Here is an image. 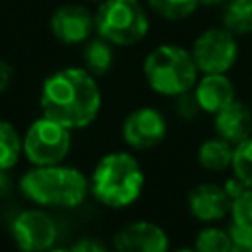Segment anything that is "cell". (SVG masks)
Returning <instances> with one entry per match:
<instances>
[{"mask_svg": "<svg viewBox=\"0 0 252 252\" xmlns=\"http://www.w3.org/2000/svg\"><path fill=\"white\" fill-rule=\"evenodd\" d=\"M102 104L96 77L85 67H63L47 75L39 91L41 114L69 130L87 128Z\"/></svg>", "mask_w": 252, "mask_h": 252, "instance_id": "6da1fadb", "label": "cell"}, {"mask_svg": "<svg viewBox=\"0 0 252 252\" xmlns=\"http://www.w3.org/2000/svg\"><path fill=\"white\" fill-rule=\"evenodd\" d=\"M20 189L26 199L39 207L73 209L85 201L91 187L79 169L55 163L28 169L20 179Z\"/></svg>", "mask_w": 252, "mask_h": 252, "instance_id": "7a4b0ae2", "label": "cell"}, {"mask_svg": "<svg viewBox=\"0 0 252 252\" xmlns=\"http://www.w3.org/2000/svg\"><path fill=\"white\" fill-rule=\"evenodd\" d=\"M89 187L98 203L108 209L132 205L144 189V171L128 152H110L98 159Z\"/></svg>", "mask_w": 252, "mask_h": 252, "instance_id": "3957f363", "label": "cell"}, {"mask_svg": "<svg viewBox=\"0 0 252 252\" xmlns=\"http://www.w3.org/2000/svg\"><path fill=\"white\" fill-rule=\"evenodd\" d=\"M142 73L154 93L171 98L193 91L199 79V69L191 51L177 43L156 45L144 57Z\"/></svg>", "mask_w": 252, "mask_h": 252, "instance_id": "277c9868", "label": "cell"}, {"mask_svg": "<svg viewBox=\"0 0 252 252\" xmlns=\"http://www.w3.org/2000/svg\"><path fill=\"white\" fill-rule=\"evenodd\" d=\"M96 35L114 47L140 43L150 32V14L140 0H102L94 10Z\"/></svg>", "mask_w": 252, "mask_h": 252, "instance_id": "5b68a950", "label": "cell"}, {"mask_svg": "<svg viewBox=\"0 0 252 252\" xmlns=\"http://www.w3.org/2000/svg\"><path fill=\"white\" fill-rule=\"evenodd\" d=\"M71 150V130L41 114L24 136V156L33 165L61 163Z\"/></svg>", "mask_w": 252, "mask_h": 252, "instance_id": "8992f818", "label": "cell"}, {"mask_svg": "<svg viewBox=\"0 0 252 252\" xmlns=\"http://www.w3.org/2000/svg\"><path fill=\"white\" fill-rule=\"evenodd\" d=\"M199 73H228L238 59V39L226 28H207L191 43Z\"/></svg>", "mask_w": 252, "mask_h": 252, "instance_id": "52a82bcc", "label": "cell"}, {"mask_svg": "<svg viewBox=\"0 0 252 252\" xmlns=\"http://www.w3.org/2000/svg\"><path fill=\"white\" fill-rule=\"evenodd\" d=\"M49 32L63 45H83L91 39L94 30V12L81 2L59 4L49 16Z\"/></svg>", "mask_w": 252, "mask_h": 252, "instance_id": "ba28073f", "label": "cell"}, {"mask_svg": "<svg viewBox=\"0 0 252 252\" xmlns=\"http://www.w3.org/2000/svg\"><path fill=\"white\" fill-rule=\"evenodd\" d=\"M12 238L22 252H45L57 238L55 220L41 209H26L12 220Z\"/></svg>", "mask_w": 252, "mask_h": 252, "instance_id": "9c48e42d", "label": "cell"}, {"mask_svg": "<svg viewBox=\"0 0 252 252\" xmlns=\"http://www.w3.org/2000/svg\"><path fill=\"white\" fill-rule=\"evenodd\" d=\"M165 134L167 120L154 106L134 108L122 122V138L134 150H150L161 144Z\"/></svg>", "mask_w": 252, "mask_h": 252, "instance_id": "30bf717a", "label": "cell"}, {"mask_svg": "<svg viewBox=\"0 0 252 252\" xmlns=\"http://www.w3.org/2000/svg\"><path fill=\"white\" fill-rule=\"evenodd\" d=\"M116 252H167L169 240L161 226L150 220H136L114 234Z\"/></svg>", "mask_w": 252, "mask_h": 252, "instance_id": "8fae6325", "label": "cell"}, {"mask_svg": "<svg viewBox=\"0 0 252 252\" xmlns=\"http://www.w3.org/2000/svg\"><path fill=\"white\" fill-rule=\"evenodd\" d=\"M187 207L193 219L201 222L220 220L230 213L232 199L224 191V187L217 183H201L191 189L187 197Z\"/></svg>", "mask_w": 252, "mask_h": 252, "instance_id": "7c38bea8", "label": "cell"}, {"mask_svg": "<svg viewBox=\"0 0 252 252\" xmlns=\"http://www.w3.org/2000/svg\"><path fill=\"white\" fill-rule=\"evenodd\" d=\"M193 94L201 106V112L217 114L226 104L236 100L234 83L226 73H201L193 87Z\"/></svg>", "mask_w": 252, "mask_h": 252, "instance_id": "4fadbf2b", "label": "cell"}, {"mask_svg": "<svg viewBox=\"0 0 252 252\" xmlns=\"http://www.w3.org/2000/svg\"><path fill=\"white\" fill-rule=\"evenodd\" d=\"M215 130L217 136H220L228 144H240L242 140L252 136V110L244 102L232 100L215 114Z\"/></svg>", "mask_w": 252, "mask_h": 252, "instance_id": "5bb4252c", "label": "cell"}, {"mask_svg": "<svg viewBox=\"0 0 252 252\" xmlns=\"http://www.w3.org/2000/svg\"><path fill=\"white\" fill-rule=\"evenodd\" d=\"M81 61L89 73H93L94 77H102L114 65V45L94 33L81 45Z\"/></svg>", "mask_w": 252, "mask_h": 252, "instance_id": "9a60e30c", "label": "cell"}, {"mask_svg": "<svg viewBox=\"0 0 252 252\" xmlns=\"http://www.w3.org/2000/svg\"><path fill=\"white\" fill-rule=\"evenodd\" d=\"M232 156H234V146L222 140L220 136L205 140L197 150V159L201 167L209 171H224L226 167L232 165Z\"/></svg>", "mask_w": 252, "mask_h": 252, "instance_id": "2e32d148", "label": "cell"}, {"mask_svg": "<svg viewBox=\"0 0 252 252\" xmlns=\"http://www.w3.org/2000/svg\"><path fill=\"white\" fill-rule=\"evenodd\" d=\"M220 26L238 35L252 33V0H228L220 8Z\"/></svg>", "mask_w": 252, "mask_h": 252, "instance_id": "e0dca14e", "label": "cell"}, {"mask_svg": "<svg viewBox=\"0 0 252 252\" xmlns=\"http://www.w3.org/2000/svg\"><path fill=\"white\" fill-rule=\"evenodd\" d=\"M24 152V140L12 122L0 118V169H12Z\"/></svg>", "mask_w": 252, "mask_h": 252, "instance_id": "ac0fdd59", "label": "cell"}, {"mask_svg": "<svg viewBox=\"0 0 252 252\" xmlns=\"http://www.w3.org/2000/svg\"><path fill=\"white\" fill-rule=\"evenodd\" d=\"M152 14L167 22H181L191 18L201 6L199 0H146Z\"/></svg>", "mask_w": 252, "mask_h": 252, "instance_id": "d6986e66", "label": "cell"}, {"mask_svg": "<svg viewBox=\"0 0 252 252\" xmlns=\"http://www.w3.org/2000/svg\"><path fill=\"white\" fill-rule=\"evenodd\" d=\"M197 252H232L230 248V234L217 226H207L199 230L195 238Z\"/></svg>", "mask_w": 252, "mask_h": 252, "instance_id": "ffe728a7", "label": "cell"}, {"mask_svg": "<svg viewBox=\"0 0 252 252\" xmlns=\"http://www.w3.org/2000/svg\"><path fill=\"white\" fill-rule=\"evenodd\" d=\"M232 171L246 187H252V136L234 146L232 156Z\"/></svg>", "mask_w": 252, "mask_h": 252, "instance_id": "44dd1931", "label": "cell"}, {"mask_svg": "<svg viewBox=\"0 0 252 252\" xmlns=\"http://www.w3.org/2000/svg\"><path fill=\"white\" fill-rule=\"evenodd\" d=\"M230 215L232 222L252 228V187H244V191L232 199Z\"/></svg>", "mask_w": 252, "mask_h": 252, "instance_id": "7402d4cb", "label": "cell"}, {"mask_svg": "<svg viewBox=\"0 0 252 252\" xmlns=\"http://www.w3.org/2000/svg\"><path fill=\"white\" fill-rule=\"evenodd\" d=\"M232 252H252V228L232 222L228 228Z\"/></svg>", "mask_w": 252, "mask_h": 252, "instance_id": "603a6c76", "label": "cell"}, {"mask_svg": "<svg viewBox=\"0 0 252 252\" xmlns=\"http://www.w3.org/2000/svg\"><path fill=\"white\" fill-rule=\"evenodd\" d=\"M173 108H175V114H177L179 118H183V120H193V118L201 112V106H199V102H197L193 91L175 96V98H173Z\"/></svg>", "mask_w": 252, "mask_h": 252, "instance_id": "cb8c5ba5", "label": "cell"}, {"mask_svg": "<svg viewBox=\"0 0 252 252\" xmlns=\"http://www.w3.org/2000/svg\"><path fill=\"white\" fill-rule=\"evenodd\" d=\"M71 252H110V250L100 240L91 238V236H83L71 246Z\"/></svg>", "mask_w": 252, "mask_h": 252, "instance_id": "d4e9b609", "label": "cell"}, {"mask_svg": "<svg viewBox=\"0 0 252 252\" xmlns=\"http://www.w3.org/2000/svg\"><path fill=\"white\" fill-rule=\"evenodd\" d=\"M14 75H16V73H14V67H12L6 59L0 57V94L10 89V85H12V81H14Z\"/></svg>", "mask_w": 252, "mask_h": 252, "instance_id": "484cf974", "label": "cell"}, {"mask_svg": "<svg viewBox=\"0 0 252 252\" xmlns=\"http://www.w3.org/2000/svg\"><path fill=\"white\" fill-rule=\"evenodd\" d=\"M228 0H199V4L203 8H222Z\"/></svg>", "mask_w": 252, "mask_h": 252, "instance_id": "4316f807", "label": "cell"}, {"mask_svg": "<svg viewBox=\"0 0 252 252\" xmlns=\"http://www.w3.org/2000/svg\"><path fill=\"white\" fill-rule=\"evenodd\" d=\"M4 185H6V175H4V169H0V191L4 189Z\"/></svg>", "mask_w": 252, "mask_h": 252, "instance_id": "83f0119b", "label": "cell"}, {"mask_svg": "<svg viewBox=\"0 0 252 252\" xmlns=\"http://www.w3.org/2000/svg\"><path fill=\"white\" fill-rule=\"evenodd\" d=\"M45 252H71V250H65V248H49Z\"/></svg>", "mask_w": 252, "mask_h": 252, "instance_id": "f1b7e54d", "label": "cell"}, {"mask_svg": "<svg viewBox=\"0 0 252 252\" xmlns=\"http://www.w3.org/2000/svg\"><path fill=\"white\" fill-rule=\"evenodd\" d=\"M175 252H197L195 248H179V250H175Z\"/></svg>", "mask_w": 252, "mask_h": 252, "instance_id": "f546056e", "label": "cell"}, {"mask_svg": "<svg viewBox=\"0 0 252 252\" xmlns=\"http://www.w3.org/2000/svg\"><path fill=\"white\" fill-rule=\"evenodd\" d=\"M87 2H93V4H98V2H102V0H87Z\"/></svg>", "mask_w": 252, "mask_h": 252, "instance_id": "4dcf8cb0", "label": "cell"}]
</instances>
